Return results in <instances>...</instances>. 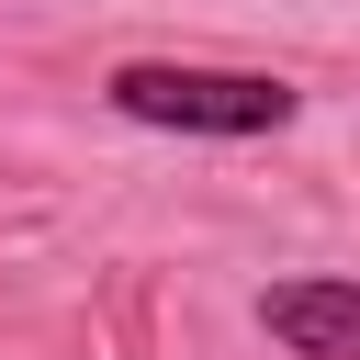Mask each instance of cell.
<instances>
[{"label": "cell", "instance_id": "7a4b0ae2", "mask_svg": "<svg viewBox=\"0 0 360 360\" xmlns=\"http://www.w3.org/2000/svg\"><path fill=\"white\" fill-rule=\"evenodd\" d=\"M259 326L292 349V360H360V281L338 270H292L259 292Z\"/></svg>", "mask_w": 360, "mask_h": 360}, {"label": "cell", "instance_id": "6da1fadb", "mask_svg": "<svg viewBox=\"0 0 360 360\" xmlns=\"http://www.w3.org/2000/svg\"><path fill=\"white\" fill-rule=\"evenodd\" d=\"M101 101H112L124 124L214 135V146H236V135H281V124L304 112L292 79H270V68H191V56H124V68L101 79Z\"/></svg>", "mask_w": 360, "mask_h": 360}]
</instances>
